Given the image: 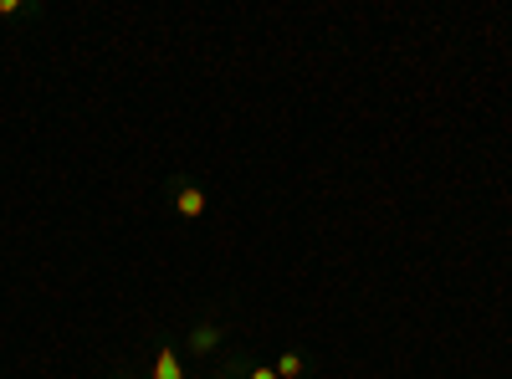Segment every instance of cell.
I'll return each instance as SVG.
<instances>
[{
  "instance_id": "3957f363",
  "label": "cell",
  "mask_w": 512,
  "mask_h": 379,
  "mask_svg": "<svg viewBox=\"0 0 512 379\" xmlns=\"http://www.w3.org/2000/svg\"><path fill=\"white\" fill-rule=\"evenodd\" d=\"M149 379H190V369L180 364L175 344H159L154 349V364H149Z\"/></svg>"
},
{
  "instance_id": "8992f818",
  "label": "cell",
  "mask_w": 512,
  "mask_h": 379,
  "mask_svg": "<svg viewBox=\"0 0 512 379\" xmlns=\"http://www.w3.org/2000/svg\"><path fill=\"white\" fill-rule=\"evenodd\" d=\"M241 379H277V369H272V364H251V359H246Z\"/></svg>"
},
{
  "instance_id": "7a4b0ae2",
  "label": "cell",
  "mask_w": 512,
  "mask_h": 379,
  "mask_svg": "<svg viewBox=\"0 0 512 379\" xmlns=\"http://www.w3.org/2000/svg\"><path fill=\"white\" fill-rule=\"evenodd\" d=\"M226 344V328L216 323V318H200V323H190V333H185V349H190V359H210Z\"/></svg>"
},
{
  "instance_id": "5b68a950",
  "label": "cell",
  "mask_w": 512,
  "mask_h": 379,
  "mask_svg": "<svg viewBox=\"0 0 512 379\" xmlns=\"http://www.w3.org/2000/svg\"><path fill=\"white\" fill-rule=\"evenodd\" d=\"M0 16H36V6H26V0H0Z\"/></svg>"
},
{
  "instance_id": "277c9868",
  "label": "cell",
  "mask_w": 512,
  "mask_h": 379,
  "mask_svg": "<svg viewBox=\"0 0 512 379\" xmlns=\"http://www.w3.org/2000/svg\"><path fill=\"white\" fill-rule=\"evenodd\" d=\"M272 369H277V379H303V374H308V359L297 354V349H282Z\"/></svg>"
},
{
  "instance_id": "6da1fadb",
  "label": "cell",
  "mask_w": 512,
  "mask_h": 379,
  "mask_svg": "<svg viewBox=\"0 0 512 379\" xmlns=\"http://www.w3.org/2000/svg\"><path fill=\"white\" fill-rule=\"evenodd\" d=\"M164 195H169V210H175L180 221H200L205 210H210L205 185H200V180H190V175H175V180L164 185Z\"/></svg>"
}]
</instances>
